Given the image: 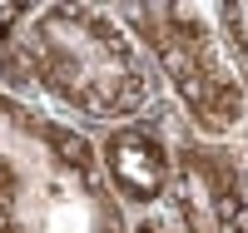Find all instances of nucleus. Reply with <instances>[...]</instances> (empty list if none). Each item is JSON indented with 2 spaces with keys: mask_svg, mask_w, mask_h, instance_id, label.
<instances>
[{
  "mask_svg": "<svg viewBox=\"0 0 248 233\" xmlns=\"http://www.w3.org/2000/svg\"><path fill=\"white\" fill-rule=\"evenodd\" d=\"M0 90L70 119L85 134L129 124L164 99L149 55L124 30L114 5L90 0L40 5L20 40L0 55Z\"/></svg>",
  "mask_w": 248,
  "mask_h": 233,
  "instance_id": "1",
  "label": "nucleus"
},
{
  "mask_svg": "<svg viewBox=\"0 0 248 233\" xmlns=\"http://www.w3.org/2000/svg\"><path fill=\"white\" fill-rule=\"evenodd\" d=\"M94 134L0 90V233H129Z\"/></svg>",
  "mask_w": 248,
  "mask_h": 233,
  "instance_id": "2",
  "label": "nucleus"
},
{
  "mask_svg": "<svg viewBox=\"0 0 248 233\" xmlns=\"http://www.w3.org/2000/svg\"><path fill=\"white\" fill-rule=\"evenodd\" d=\"M124 30L139 40L164 84V99L179 119L203 139H243L248 134V90L238 65L218 35L214 5L194 0H129L114 5Z\"/></svg>",
  "mask_w": 248,
  "mask_h": 233,
  "instance_id": "3",
  "label": "nucleus"
},
{
  "mask_svg": "<svg viewBox=\"0 0 248 233\" xmlns=\"http://www.w3.org/2000/svg\"><path fill=\"white\" fill-rule=\"evenodd\" d=\"M164 214L184 233H248V139H203L184 124Z\"/></svg>",
  "mask_w": 248,
  "mask_h": 233,
  "instance_id": "4",
  "label": "nucleus"
},
{
  "mask_svg": "<svg viewBox=\"0 0 248 233\" xmlns=\"http://www.w3.org/2000/svg\"><path fill=\"white\" fill-rule=\"evenodd\" d=\"M179 129H184L179 109H174L169 99H159L149 114H139L129 124H114V129H105V134H94L105 179H109V188L119 194V203L129 208V218L164 208L169 184H174Z\"/></svg>",
  "mask_w": 248,
  "mask_h": 233,
  "instance_id": "5",
  "label": "nucleus"
},
{
  "mask_svg": "<svg viewBox=\"0 0 248 233\" xmlns=\"http://www.w3.org/2000/svg\"><path fill=\"white\" fill-rule=\"evenodd\" d=\"M214 20H218V35L229 45L233 65H238L243 90H248V0H214Z\"/></svg>",
  "mask_w": 248,
  "mask_h": 233,
  "instance_id": "6",
  "label": "nucleus"
},
{
  "mask_svg": "<svg viewBox=\"0 0 248 233\" xmlns=\"http://www.w3.org/2000/svg\"><path fill=\"white\" fill-rule=\"evenodd\" d=\"M35 0H0V55H5L15 40H20V30L35 20Z\"/></svg>",
  "mask_w": 248,
  "mask_h": 233,
  "instance_id": "7",
  "label": "nucleus"
},
{
  "mask_svg": "<svg viewBox=\"0 0 248 233\" xmlns=\"http://www.w3.org/2000/svg\"><path fill=\"white\" fill-rule=\"evenodd\" d=\"M129 233H184V228L164 214V208H154V214H139V218L129 223Z\"/></svg>",
  "mask_w": 248,
  "mask_h": 233,
  "instance_id": "8",
  "label": "nucleus"
},
{
  "mask_svg": "<svg viewBox=\"0 0 248 233\" xmlns=\"http://www.w3.org/2000/svg\"><path fill=\"white\" fill-rule=\"evenodd\" d=\"M243 139H248V134H243Z\"/></svg>",
  "mask_w": 248,
  "mask_h": 233,
  "instance_id": "9",
  "label": "nucleus"
}]
</instances>
